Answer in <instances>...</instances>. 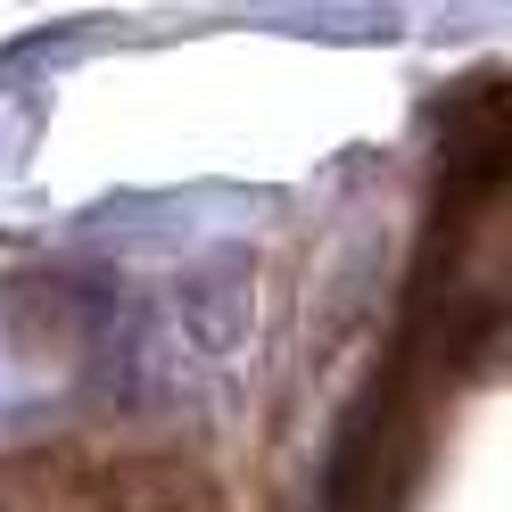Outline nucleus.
<instances>
[{
  "instance_id": "nucleus-1",
  "label": "nucleus",
  "mask_w": 512,
  "mask_h": 512,
  "mask_svg": "<svg viewBox=\"0 0 512 512\" xmlns=\"http://www.w3.org/2000/svg\"><path fill=\"white\" fill-rule=\"evenodd\" d=\"M232 265H240V256H215V265H199L182 281V314H190V339H199V347H232L248 331V281Z\"/></svg>"
}]
</instances>
